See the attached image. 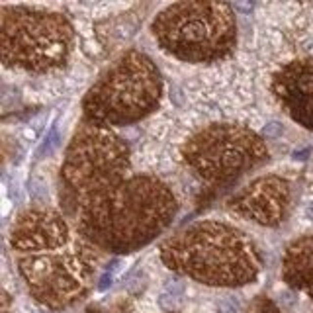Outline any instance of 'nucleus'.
I'll return each mask as SVG.
<instances>
[{
	"label": "nucleus",
	"mask_w": 313,
	"mask_h": 313,
	"mask_svg": "<svg viewBox=\"0 0 313 313\" xmlns=\"http://www.w3.org/2000/svg\"><path fill=\"white\" fill-rule=\"evenodd\" d=\"M282 278L290 288L305 292L313 300V235L292 241L284 252Z\"/></svg>",
	"instance_id": "9b49d317"
},
{
	"label": "nucleus",
	"mask_w": 313,
	"mask_h": 313,
	"mask_svg": "<svg viewBox=\"0 0 313 313\" xmlns=\"http://www.w3.org/2000/svg\"><path fill=\"white\" fill-rule=\"evenodd\" d=\"M305 215L313 221V202L311 204H307V208H305Z\"/></svg>",
	"instance_id": "2eb2a0df"
},
{
	"label": "nucleus",
	"mask_w": 313,
	"mask_h": 313,
	"mask_svg": "<svg viewBox=\"0 0 313 313\" xmlns=\"http://www.w3.org/2000/svg\"><path fill=\"white\" fill-rule=\"evenodd\" d=\"M182 161L202 182L223 186L268 161L264 139L241 124L202 127L182 145Z\"/></svg>",
	"instance_id": "6e6552de"
},
{
	"label": "nucleus",
	"mask_w": 313,
	"mask_h": 313,
	"mask_svg": "<svg viewBox=\"0 0 313 313\" xmlns=\"http://www.w3.org/2000/svg\"><path fill=\"white\" fill-rule=\"evenodd\" d=\"M151 34L164 53L180 61L217 63L237 45L235 8L225 2H175L153 18Z\"/></svg>",
	"instance_id": "20e7f679"
},
{
	"label": "nucleus",
	"mask_w": 313,
	"mask_h": 313,
	"mask_svg": "<svg viewBox=\"0 0 313 313\" xmlns=\"http://www.w3.org/2000/svg\"><path fill=\"white\" fill-rule=\"evenodd\" d=\"M176 212V196L163 180L129 175L82 200L71 217L96 249L127 254L155 241L173 223Z\"/></svg>",
	"instance_id": "f03ea898"
},
{
	"label": "nucleus",
	"mask_w": 313,
	"mask_h": 313,
	"mask_svg": "<svg viewBox=\"0 0 313 313\" xmlns=\"http://www.w3.org/2000/svg\"><path fill=\"white\" fill-rule=\"evenodd\" d=\"M292 186L282 176H259L227 202V208L263 227H278L288 215Z\"/></svg>",
	"instance_id": "1a4fd4ad"
},
{
	"label": "nucleus",
	"mask_w": 313,
	"mask_h": 313,
	"mask_svg": "<svg viewBox=\"0 0 313 313\" xmlns=\"http://www.w3.org/2000/svg\"><path fill=\"white\" fill-rule=\"evenodd\" d=\"M159 250L168 270L217 288L247 286L263 268L257 245L225 221H198L163 241Z\"/></svg>",
	"instance_id": "7ed1b4c3"
},
{
	"label": "nucleus",
	"mask_w": 313,
	"mask_h": 313,
	"mask_svg": "<svg viewBox=\"0 0 313 313\" xmlns=\"http://www.w3.org/2000/svg\"><path fill=\"white\" fill-rule=\"evenodd\" d=\"M75 30L61 12L30 6L0 8V53L8 69L45 75L67 65Z\"/></svg>",
	"instance_id": "0eeeda50"
},
{
	"label": "nucleus",
	"mask_w": 313,
	"mask_h": 313,
	"mask_svg": "<svg viewBox=\"0 0 313 313\" xmlns=\"http://www.w3.org/2000/svg\"><path fill=\"white\" fill-rule=\"evenodd\" d=\"M131 14H122L120 18H112V20H104L96 24V34L98 39L102 41V45L106 47H118L122 45L124 41L135 36V30H137V22H131Z\"/></svg>",
	"instance_id": "f8f14e48"
},
{
	"label": "nucleus",
	"mask_w": 313,
	"mask_h": 313,
	"mask_svg": "<svg viewBox=\"0 0 313 313\" xmlns=\"http://www.w3.org/2000/svg\"><path fill=\"white\" fill-rule=\"evenodd\" d=\"M247 313H280V309L276 307V303L264 296H259L257 300L249 305V311Z\"/></svg>",
	"instance_id": "ddd939ff"
},
{
	"label": "nucleus",
	"mask_w": 313,
	"mask_h": 313,
	"mask_svg": "<svg viewBox=\"0 0 313 313\" xmlns=\"http://www.w3.org/2000/svg\"><path fill=\"white\" fill-rule=\"evenodd\" d=\"M264 135L266 137H278V135H282V124H278V122L266 124L264 125Z\"/></svg>",
	"instance_id": "4468645a"
},
{
	"label": "nucleus",
	"mask_w": 313,
	"mask_h": 313,
	"mask_svg": "<svg viewBox=\"0 0 313 313\" xmlns=\"http://www.w3.org/2000/svg\"><path fill=\"white\" fill-rule=\"evenodd\" d=\"M131 151L112 127L82 122L75 131L59 175V198L65 215H73L76 206L102 188L129 176Z\"/></svg>",
	"instance_id": "423d86ee"
},
{
	"label": "nucleus",
	"mask_w": 313,
	"mask_h": 313,
	"mask_svg": "<svg viewBox=\"0 0 313 313\" xmlns=\"http://www.w3.org/2000/svg\"><path fill=\"white\" fill-rule=\"evenodd\" d=\"M270 88L284 112L313 131V59H298L278 69Z\"/></svg>",
	"instance_id": "9d476101"
},
{
	"label": "nucleus",
	"mask_w": 313,
	"mask_h": 313,
	"mask_svg": "<svg viewBox=\"0 0 313 313\" xmlns=\"http://www.w3.org/2000/svg\"><path fill=\"white\" fill-rule=\"evenodd\" d=\"M161 98L163 76L157 65L145 53L127 49L88 88L82 113L88 124L131 125L155 112Z\"/></svg>",
	"instance_id": "39448f33"
},
{
	"label": "nucleus",
	"mask_w": 313,
	"mask_h": 313,
	"mask_svg": "<svg viewBox=\"0 0 313 313\" xmlns=\"http://www.w3.org/2000/svg\"><path fill=\"white\" fill-rule=\"evenodd\" d=\"M10 247L32 298L53 311L80 301L92 286L96 247L51 208L22 212L10 231Z\"/></svg>",
	"instance_id": "f257e3e1"
}]
</instances>
